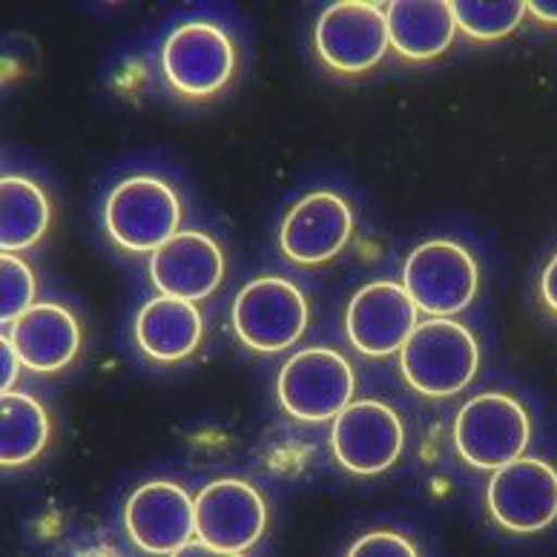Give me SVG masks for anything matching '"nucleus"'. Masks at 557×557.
<instances>
[{"label": "nucleus", "mask_w": 557, "mask_h": 557, "mask_svg": "<svg viewBox=\"0 0 557 557\" xmlns=\"http://www.w3.org/2000/svg\"><path fill=\"white\" fill-rule=\"evenodd\" d=\"M529 15L541 24L557 26V0H532L529 3Z\"/></svg>", "instance_id": "26"}, {"label": "nucleus", "mask_w": 557, "mask_h": 557, "mask_svg": "<svg viewBox=\"0 0 557 557\" xmlns=\"http://www.w3.org/2000/svg\"><path fill=\"white\" fill-rule=\"evenodd\" d=\"M133 339L136 348L156 366H178L190 359L205 339V317L199 302L164 294L152 296L133 319Z\"/></svg>", "instance_id": "17"}, {"label": "nucleus", "mask_w": 557, "mask_h": 557, "mask_svg": "<svg viewBox=\"0 0 557 557\" xmlns=\"http://www.w3.org/2000/svg\"><path fill=\"white\" fill-rule=\"evenodd\" d=\"M357 215L336 190H311L287 208L278 224L276 247L296 268H322L343 256L354 239Z\"/></svg>", "instance_id": "12"}, {"label": "nucleus", "mask_w": 557, "mask_h": 557, "mask_svg": "<svg viewBox=\"0 0 557 557\" xmlns=\"http://www.w3.org/2000/svg\"><path fill=\"white\" fill-rule=\"evenodd\" d=\"M33 264L21 253H0V322L9 325L35 305Z\"/></svg>", "instance_id": "22"}, {"label": "nucleus", "mask_w": 557, "mask_h": 557, "mask_svg": "<svg viewBox=\"0 0 557 557\" xmlns=\"http://www.w3.org/2000/svg\"><path fill=\"white\" fill-rule=\"evenodd\" d=\"M182 196L168 178L136 173L107 193L101 224L107 239L129 256H152L182 231Z\"/></svg>", "instance_id": "2"}, {"label": "nucleus", "mask_w": 557, "mask_h": 557, "mask_svg": "<svg viewBox=\"0 0 557 557\" xmlns=\"http://www.w3.org/2000/svg\"><path fill=\"white\" fill-rule=\"evenodd\" d=\"M147 273L159 294L187 302H205L222 287L227 256L213 233L187 227L150 256Z\"/></svg>", "instance_id": "15"}, {"label": "nucleus", "mask_w": 557, "mask_h": 557, "mask_svg": "<svg viewBox=\"0 0 557 557\" xmlns=\"http://www.w3.org/2000/svg\"><path fill=\"white\" fill-rule=\"evenodd\" d=\"M239 72V49L219 21L193 17L168 35L161 47V75L175 96L193 104L213 101Z\"/></svg>", "instance_id": "3"}, {"label": "nucleus", "mask_w": 557, "mask_h": 557, "mask_svg": "<svg viewBox=\"0 0 557 557\" xmlns=\"http://www.w3.org/2000/svg\"><path fill=\"white\" fill-rule=\"evenodd\" d=\"M399 376L425 399H448L480 371V343L454 317H425L399 348Z\"/></svg>", "instance_id": "1"}, {"label": "nucleus", "mask_w": 557, "mask_h": 557, "mask_svg": "<svg viewBox=\"0 0 557 557\" xmlns=\"http://www.w3.org/2000/svg\"><path fill=\"white\" fill-rule=\"evenodd\" d=\"M454 448L469 469L497 471L523 457L532 440V417L506 391H483L466 399L454 417Z\"/></svg>", "instance_id": "6"}, {"label": "nucleus", "mask_w": 557, "mask_h": 557, "mask_svg": "<svg viewBox=\"0 0 557 557\" xmlns=\"http://www.w3.org/2000/svg\"><path fill=\"white\" fill-rule=\"evenodd\" d=\"M24 368L21 357H17L15 345L9 343V336H0V394L12 391L17 383V371Z\"/></svg>", "instance_id": "24"}, {"label": "nucleus", "mask_w": 557, "mask_h": 557, "mask_svg": "<svg viewBox=\"0 0 557 557\" xmlns=\"http://www.w3.org/2000/svg\"><path fill=\"white\" fill-rule=\"evenodd\" d=\"M420 325V311L403 282L380 278L350 296L345 308V336L359 357L385 359L399 354L411 331Z\"/></svg>", "instance_id": "14"}, {"label": "nucleus", "mask_w": 557, "mask_h": 557, "mask_svg": "<svg viewBox=\"0 0 557 557\" xmlns=\"http://www.w3.org/2000/svg\"><path fill=\"white\" fill-rule=\"evenodd\" d=\"M451 15L457 33L480 44H492V40H503L518 33V26L529 15V3L525 0H500V3L451 0Z\"/></svg>", "instance_id": "21"}, {"label": "nucleus", "mask_w": 557, "mask_h": 557, "mask_svg": "<svg viewBox=\"0 0 557 557\" xmlns=\"http://www.w3.org/2000/svg\"><path fill=\"white\" fill-rule=\"evenodd\" d=\"M327 443L339 469L354 478H376L403 457L406 425L383 399H354L331 420Z\"/></svg>", "instance_id": "10"}, {"label": "nucleus", "mask_w": 557, "mask_h": 557, "mask_svg": "<svg viewBox=\"0 0 557 557\" xmlns=\"http://www.w3.org/2000/svg\"><path fill=\"white\" fill-rule=\"evenodd\" d=\"M391 52L406 64H429L451 49L457 38L451 3L446 0H394L385 7Z\"/></svg>", "instance_id": "18"}, {"label": "nucleus", "mask_w": 557, "mask_h": 557, "mask_svg": "<svg viewBox=\"0 0 557 557\" xmlns=\"http://www.w3.org/2000/svg\"><path fill=\"white\" fill-rule=\"evenodd\" d=\"M350 557H366V555H380V557H414L420 555L417 543L411 537H406L397 529H374V532H366L359 541H354L348 546Z\"/></svg>", "instance_id": "23"}, {"label": "nucleus", "mask_w": 557, "mask_h": 557, "mask_svg": "<svg viewBox=\"0 0 557 557\" xmlns=\"http://www.w3.org/2000/svg\"><path fill=\"white\" fill-rule=\"evenodd\" d=\"M52 437V420L47 406L29 391L0 394V466L17 471L33 466L47 451Z\"/></svg>", "instance_id": "19"}, {"label": "nucleus", "mask_w": 557, "mask_h": 557, "mask_svg": "<svg viewBox=\"0 0 557 557\" xmlns=\"http://www.w3.org/2000/svg\"><path fill=\"white\" fill-rule=\"evenodd\" d=\"M264 494L239 478H219L196 494V546L213 555H245L268 532Z\"/></svg>", "instance_id": "9"}, {"label": "nucleus", "mask_w": 557, "mask_h": 557, "mask_svg": "<svg viewBox=\"0 0 557 557\" xmlns=\"http://www.w3.org/2000/svg\"><path fill=\"white\" fill-rule=\"evenodd\" d=\"M311 325V305L294 278L262 273L242 285L231 305L233 336L253 354H285Z\"/></svg>", "instance_id": "4"}, {"label": "nucleus", "mask_w": 557, "mask_h": 557, "mask_svg": "<svg viewBox=\"0 0 557 557\" xmlns=\"http://www.w3.org/2000/svg\"><path fill=\"white\" fill-rule=\"evenodd\" d=\"M399 282L422 317H457L478 296L480 268L460 242L429 239L406 256Z\"/></svg>", "instance_id": "8"}, {"label": "nucleus", "mask_w": 557, "mask_h": 557, "mask_svg": "<svg viewBox=\"0 0 557 557\" xmlns=\"http://www.w3.org/2000/svg\"><path fill=\"white\" fill-rule=\"evenodd\" d=\"M357 371L343 350L308 345L294 350L278 368L276 403L290 420L322 425L354 403Z\"/></svg>", "instance_id": "5"}, {"label": "nucleus", "mask_w": 557, "mask_h": 557, "mask_svg": "<svg viewBox=\"0 0 557 557\" xmlns=\"http://www.w3.org/2000/svg\"><path fill=\"white\" fill-rule=\"evenodd\" d=\"M124 529L144 555H182L196 546V497L173 480H147L124 503Z\"/></svg>", "instance_id": "13"}, {"label": "nucleus", "mask_w": 557, "mask_h": 557, "mask_svg": "<svg viewBox=\"0 0 557 557\" xmlns=\"http://www.w3.org/2000/svg\"><path fill=\"white\" fill-rule=\"evenodd\" d=\"M52 224V205L38 182L9 173L0 178V250L26 253L33 250Z\"/></svg>", "instance_id": "20"}, {"label": "nucleus", "mask_w": 557, "mask_h": 557, "mask_svg": "<svg viewBox=\"0 0 557 557\" xmlns=\"http://www.w3.org/2000/svg\"><path fill=\"white\" fill-rule=\"evenodd\" d=\"M3 334L15 345L24 371L55 376L75 366L84 348V327L78 317L61 302H35L26 313L3 325Z\"/></svg>", "instance_id": "16"}, {"label": "nucleus", "mask_w": 557, "mask_h": 557, "mask_svg": "<svg viewBox=\"0 0 557 557\" xmlns=\"http://www.w3.org/2000/svg\"><path fill=\"white\" fill-rule=\"evenodd\" d=\"M388 49V17L380 3L339 0L322 9L313 24V52L325 70L343 78L374 72Z\"/></svg>", "instance_id": "7"}, {"label": "nucleus", "mask_w": 557, "mask_h": 557, "mask_svg": "<svg viewBox=\"0 0 557 557\" xmlns=\"http://www.w3.org/2000/svg\"><path fill=\"white\" fill-rule=\"evenodd\" d=\"M492 523L509 534H541L557 523V469L543 457H518L492 471L486 486Z\"/></svg>", "instance_id": "11"}, {"label": "nucleus", "mask_w": 557, "mask_h": 557, "mask_svg": "<svg viewBox=\"0 0 557 557\" xmlns=\"http://www.w3.org/2000/svg\"><path fill=\"white\" fill-rule=\"evenodd\" d=\"M537 294H541V302L543 308L557 317V253L552 256L546 268L541 273V282H537Z\"/></svg>", "instance_id": "25"}]
</instances>
